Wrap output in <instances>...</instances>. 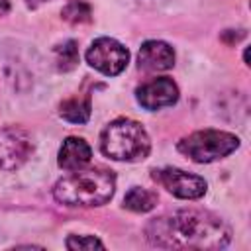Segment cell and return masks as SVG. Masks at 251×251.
<instances>
[{"mask_svg":"<svg viewBox=\"0 0 251 251\" xmlns=\"http://www.w3.org/2000/svg\"><path fill=\"white\" fill-rule=\"evenodd\" d=\"M145 235L161 249H222L231 239V227L206 210H176L153 218Z\"/></svg>","mask_w":251,"mask_h":251,"instance_id":"cell-1","label":"cell"},{"mask_svg":"<svg viewBox=\"0 0 251 251\" xmlns=\"http://www.w3.org/2000/svg\"><path fill=\"white\" fill-rule=\"evenodd\" d=\"M116 190V175L108 169H86L63 176L55 188L53 196L65 206H102L110 202Z\"/></svg>","mask_w":251,"mask_h":251,"instance_id":"cell-2","label":"cell"},{"mask_svg":"<svg viewBox=\"0 0 251 251\" xmlns=\"http://www.w3.org/2000/svg\"><path fill=\"white\" fill-rule=\"evenodd\" d=\"M100 149L114 161H139L149 155L151 141L141 124L129 118H118L104 127Z\"/></svg>","mask_w":251,"mask_h":251,"instance_id":"cell-3","label":"cell"},{"mask_svg":"<svg viewBox=\"0 0 251 251\" xmlns=\"http://www.w3.org/2000/svg\"><path fill=\"white\" fill-rule=\"evenodd\" d=\"M239 147V137L229 131L202 129L182 137L176 149L194 163H212L227 157Z\"/></svg>","mask_w":251,"mask_h":251,"instance_id":"cell-4","label":"cell"},{"mask_svg":"<svg viewBox=\"0 0 251 251\" xmlns=\"http://www.w3.org/2000/svg\"><path fill=\"white\" fill-rule=\"evenodd\" d=\"M86 61L96 71L116 76L120 75L129 61V51L112 37H98L86 51Z\"/></svg>","mask_w":251,"mask_h":251,"instance_id":"cell-5","label":"cell"},{"mask_svg":"<svg viewBox=\"0 0 251 251\" xmlns=\"http://www.w3.org/2000/svg\"><path fill=\"white\" fill-rule=\"evenodd\" d=\"M33 153V141L22 127H0V171L20 169Z\"/></svg>","mask_w":251,"mask_h":251,"instance_id":"cell-6","label":"cell"},{"mask_svg":"<svg viewBox=\"0 0 251 251\" xmlns=\"http://www.w3.org/2000/svg\"><path fill=\"white\" fill-rule=\"evenodd\" d=\"M153 178L163 184L171 194H175L176 198H184V200H196L202 198L206 194V180L198 175L192 173H184L180 169H155L153 171Z\"/></svg>","mask_w":251,"mask_h":251,"instance_id":"cell-7","label":"cell"},{"mask_svg":"<svg viewBox=\"0 0 251 251\" xmlns=\"http://www.w3.org/2000/svg\"><path fill=\"white\" fill-rule=\"evenodd\" d=\"M135 98L145 110H159L178 100V86L169 76H157L137 86Z\"/></svg>","mask_w":251,"mask_h":251,"instance_id":"cell-8","label":"cell"},{"mask_svg":"<svg viewBox=\"0 0 251 251\" xmlns=\"http://www.w3.org/2000/svg\"><path fill=\"white\" fill-rule=\"evenodd\" d=\"M137 63L143 71H167L175 65V51L165 41L149 39L141 45L137 53Z\"/></svg>","mask_w":251,"mask_h":251,"instance_id":"cell-9","label":"cell"},{"mask_svg":"<svg viewBox=\"0 0 251 251\" xmlns=\"http://www.w3.org/2000/svg\"><path fill=\"white\" fill-rule=\"evenodd\" d=\"M92 157L90 145L82 137H67L59 149V167L65 171H76L82 169Z\"/></svg>","mask_w":251,"mask_h":251,"instance_id":"cell-10","label":"cell"},{"mask_svg":"<svg viewBox=\"0 0 251 251\" xmlns=\"http://www.w3.org/2000/svg\"><path fill=\"white\" fill-rule=\"evenodd\" d=\"M59 114L63 120H67L71 124H86L90 118V98L88 96L67 98L59 106Z\"/></svg>","mask_w":251,"mask_h":251,"instance_id":"cell-11","label":"cell"},{"mask_svg":"<svg viewBox=\"0 0 251 251\" xmlns=\"http://www.w3.org/2000/svg\"><path fill=\"white\" fill-rule=\"evenodd\" d=\"M155 204H157V194L147 188L133 186L124 196V208H127L131 212H149L155 208Z\"/></svg>","mask_w":251,"mask_h":251,"instance_id":"cell-12","label":"cell"},{"mask_svg":"<svg viewBox=\"0 0 251 251\" xmlns=\"http://www.w3.org/2000/svg\"><path fill=\"white\" fill-rule=\"evenodd\" d=\"M57 67L59 71L67 73V71H73L76 65H78V47H76V41L69 39L65 43H61L57 49Z\"/></svg>","mask_w":251,"mask_h":251,"instance_id":"cell-13","label":"cell"},{"mask_svg":"<svg viewBox=\"0 0 251 251\" xmlns=\"http://www.w3.org/2000/svg\"><path fill=\"white\" fill-rule=\"evenodd\" d=\"M61 16H63V20L69 22V24H88V22L92 20V10H90V6H88L86 2H82V0H73V2H69V4L63 8Z\"/></svg>","mask_w":251,"mask_h":251,"instance_id":"cell-14","label":"cell"},{"mask_svg":"<svg viewBox=\"0 0 251 251\" xmlns=\"http://www.w3.org/2000/svg\"><path fill=\"white\" fill-rule=\"evenodd\" d=\"M65 245L69 249H104V243L94 235H71Z\"/></svg>","mask_w":251,"mask_h":251,"instance_id":"cell-15","label":"cell"},{"mask_svg":"<svg viewBox=\"0 0 251 251\" xmlns=\"http://www.w3.org/2000/svg\"><path fill=\"white\" fill-rule=\"evenodd\" d=\"M10 12V2L8 0H0V16H6Z\"/></svg>","mask_w":251,"mask_h":251,"instance_id":"cell-16","label":"cell"},{"mask_svg":"<svg viewBox=\"0 0 251 251\" xmlns=\"http://www.w3.org/2000/svg\"><path fill=\"white\" fill-rule=\"evenodd\" d=\"M25 2H27V6H29V8H35V6H39V4H43L45 0H25Z\"/></svg>","mask_w":251,"mask_h":251,"instance_id":"cell-17","label":"cell"}]
</instances>
